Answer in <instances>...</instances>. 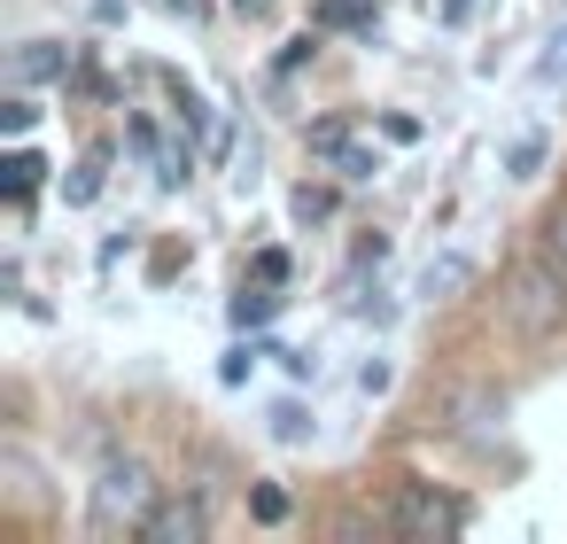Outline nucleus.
Here are the masks:
<instances>
[{
	"instance_id": "f257e3e1",
	"label": "nucleus",
	"mask_w": 567,
	"mask_h": 544,
	"mask_svg": "<svg viewBox=\"0 0 567 544\" xmlns=\"http://www.w3.org/2000/svg\"><path fill=\"white\" fill-rule=\"evenodd\" d=\"M505 319H513L520 335H551V327L567 319V265H551V257L520 265V273L505 280Z\"/></svg>"
},
{
	"instance_id": "f03ea898",
	"label": "nucleus",
	"mask_w": 567,
	"mask_h": 544,
	"mask_svg": "<svg viewBox=\"0 0 567 544\" xmlns=\"http://www.w3.org/2000/svg\"><path fill=\"white\" fill-rule=\"evenodd\" d=\"M156 505V474L141 459H110L94 474V528H141Z\"/></svg>"
},
{
	"instance_id": "7ed1b4c3",
	"label": "nucleus",
	"mask_w": 567,
	"mask_h": 544,
	"mask_svg": "<svg viewBox=\"0 0 567 544\" xmlns=\"http://www.w3.org/2000/svg\"><path fill=\"white\" fill-rule=\"evenodd\" d=\"M133 536H141V544H203V536H210V505L187 497V490H179V497H156Z\"/></svg>"
},
{
	"instance_id": "20e7f679",
	"label": "nucleus",
	"mask_w": 567,
	"mask_h": 544,
	"mask_svg": "<svg viewBox=\"0 0 567 544\" xmlns=\"http://www.w3.org/2000/svg\"><path fill=\"white\" fill-rule=\"evenodd\" d=\"M303 141H311V156H319V164H334L342 179H373V172H381V156L350 133V117H319Z\"/></svg>"
},
{
	"instance_id": "39448f33",
	"label": "nucleus",
	"mask_w": 567,
	"mask_h": 544,
	"mask_svg": "<svg viewBox=\"0 0 567 544\" xmlns=\"http://www.w3.org/2000/svg\"><path fill=\"white\" fill-rule=\"evenodd\" d=\"M458 521H466L458 497H435V490H420V482L396 490V528H404V536H451Z\"/></svg>"
},
{
	"instance_id": "423d86ee",
	"label": "nucleus",
	"mask_w": 567,
	"mask_h": 544,
	"mask_svg": "<svg viewBox=\"0 0 567 544\" xmlns=\"http://www.w3.org/2000/svg\"><path fill=\"white\" fill-rule=\"evenodd\" d=\"M9 79H17V86H48V79H71V48H63V40H24V48L9 55Z\"/></svg>"
},
{
	"instance_id": "0eeeda50",
	"label": "nucleus",
	"mask_w": 567,
	"mask_h": 544,
	"mask_svg": "<svg viewBox=\"0 0 567 544\" xmlns=\"http://www.w3.org/2000/svg\"><path fill=\"white\" fill-rule=\"evenodd\" d=\"M466 288H474V257L451 249V257H427L420 265V304H458Z\"/></svg>"
},
{
	"instance_id": "6e6552de",
	"label": "nucleus",
	"mask_w": 567,
	"mask_h": 544,
	"mask_svg": "<svg viewBox=\"0 0 567 544\" xmlns=\"http://www.w3.org/2000/svg\"><path fill=\"white\" fill-rule=\"evenodd\" d=\"M40 179H48V156H32V148H9V156H0V195H9V203H32Z\"/></svg>"
},
{
	"instance_id": "1a4fd4ad",
	"label": "nucleus",
	"mask_w": 567,
	"mask_h": 544,
	"mask_svg": "<svg viewBox=\"0 0 567 544\" xmlns=\"http://www.w3.org/2000/svg\"><path fill=\"white\" fill-rule=\"evenodd\" d=\"M311 24H319V32H365V24H373V0H319Z\"/></svg>"
},
{
	"instance_id": "9d476101",
	"label": "nucleus",
	"mask_w": 567,
	"mask_h": 544,
	"mask_svg": "<svg viewBox=\"0 0 567 544\" xmlns=\"http://www.w3.org/2000/svg\"><path fill=\"white\" fill-rule=\"evenodd\" d=\"M272 311H280V296H272V280H257V288H241V296H234V327H265Z\"/></svg>"
},
{
	"instance_id": "9b49d317",
	"label": "nucleus",
	"mask_w": 567,
	"mask_h": 544,
	"mask_svg": "<svg viewBox=\"0 0 567 544\" xmlns=\"http://www.w3.org/2000/svg\"><path fill=\"white\" fill-rule=\"evenodd\" d=\"M148 164H156V187H179V179L195 172V148H179V141H156V156H148Z\"/></svg>"
},
{
	"instance_id": "f8f14e48",
	"label": "nucleus",
	"mask_w": 567,
	"mask_h": 544,
	"mask_svg": "<svg viewBox=\"0 0 567 544\" xmlns=\"http://www.w3.org/2000/svg\"><path fill=\"white\" fill-rule=\"evenodd\" d=\"M40 125V102L32 94H9V102H0V133H9V141H24Z\"/></svg>"
},
{
	"instance_id": "ddd939ff",
	"label": "nucleus",
	"mask_w": 567,
	"mask_h": 544,
	"mask_svg": "<svg viewBox=\"0 0 567 544\" xmlns=\"http://www.w3.org/2000/svg\"><path fill=\"white\" fill-rule=\"evenodd\" d=\"M94 195H102V156H86V164H79V172L63 179V203H79V211H86Z\"/></svg>"
},
{
	"instance_id": "4468645a",
	"label": "nucleus",
	"mask_w": 567,
	"mask_h": 544,
	"mask_svg": "<svg viewBox=\"0 0 567 544\" xmlns=\"http://www.w3.org/2000/svg\"><path fill=\"white\" fill-rule=\"evenodd\" d=\"M249 513H257L265 528H272V521H288V490H280V482H257V490H249Z\"/></svg>"
},
{
	"instance_id": "2eb2a0df",
	"label": "nucleus",
	"mask_w": 567,
	"mask_h": 544,
	"mask_svg": "<svg viewBox=\"0 0 567 544\" xmlns=\"http://www.w3.org/2000/svg\"><path fill=\"white\" fill-rule=\"evenodd\" d=\"M327 211H334V187H296V218L303 226H319Z\"/></svg>"
},
{
	"instance_id": "dca6fc26",
	"label": "nucleus",
	"mask_w": 567,
	"mask_h": 544,
	"mask_svg": "<svg viewBox=\"0 0 567 544\" xmlns=\"http://www.w3.org/2000/svg\"><path fill=\"white\" fill-rule=\"evenodd\" d=\"M536 79L551 86V79H567V32H551L544 40V55H536Z\"/></svg>"
},
{
	"instance_id": "f3484780",
	"label": "nucleus",
	"mask_w": 567,
	"mask_h": 544,
	"mask_svg": "<svg viewBox=\"0 0 567 544\" xmlns=\"http://www.w3.org/2000/svg\"><path fill=\"white\" fill-rule=\"evenodd\" d=\"M272 435H280V443H303V435H311L303 404H280V412H272Z\"/></svg>"
},
{
	"instance_id": "a211bd4d",
	"label": "nucleus",
	"mask_w": 567,
	"mask_h": 544,
	"mask_svg": "<svg viewBox=\"0 0 567 544\" xmlns=\"http://www.w3.org/2000/svg\"><path fill=\"white\" fill-rule=\"evenodd\" d=\"M544 257H551V265H567V203L544 218Z\"/></svg>"
},
{
	"instance_id": "6ab92c4d",
	"label": "nucleus",
	"mask_w": 567,
	"mask_h": 544,
	"mask_svg": "<svg viewBox=\"0 0 567 544\" xmlns=\"http://www.w3.org/2000/svg\"><path fill=\"white\" fill-rule=\"evenodd\" d=\"M505 164H513V179H528V172L544 164V141H513V156H505Z\"/></svg>"
},
{
	"instance_id": "aec40b11",
	"label": "nucleus",
	"mask_w": 567,
	"mask_h": 544,
	"mask_svg": "<svg viewBox=\"0 0 567 544\" xmlns=\"http://www.w3.org/2000/svg\"><path fill=\"white\" fill-rule=\"evenodd\" d=\"M257 280L280 288V280H288V249H257Z\"/></svg>"
},
{
	"instance_id": "412c9836",
	"label": "nucleus",
	"mask_w": 567,
	"mask_h": 544,
	"mask_svg": "<svg viewBox=\"0 0 567 544\" xmlns=\"http://www.w3.org/2000/svg\"><path fill=\"white\" fill-rule=\"evenodd\" d=\"M435 17H443V24H466V17H474V0H435Z\"/></svg>"
},
{
	"instance_id": "4be33fe9",
	"label": "nucleus",
	"mask_w": 567,
	"mask_h": 544,
	"mask_svg": "<svg viewBox=\"0 0 567 544\" xmlns=\"http://www.w3.org/2000/svg\"><path fill=\"white\" fill-rule=\"evenodd\" d=\"M234 9H241V17H265V9H272V0H234Z\"/></svg>"
}]
</instances>
